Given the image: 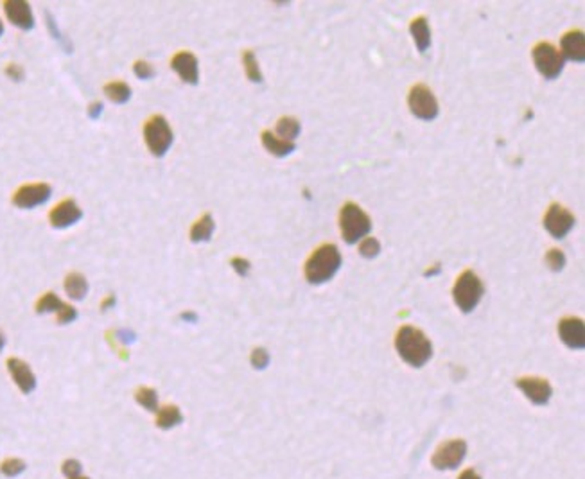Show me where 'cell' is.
Listing matches in <instances>:
<instances>
[{
  "mask_svg": "<svg viewBox=\"0 0 585 479\" xmlns=\"http://www.w3.org/2000/svg\"><path fill=\"white\" fill-rule=\"evenodd\" d=\"M183 319H192V321H196V314H191V312H185V314H182Z\"/></svg>",
  "mask_w": 585,
  "mask_h": 479,
  "instance_id": "42",
  "label": "cell"
},
{
  "mask_svg": "<svg viewBox=\"0 0 585 479\" xmlns=\"http://www.w3.org/2000/svg\"><path fill=\"white\" fill-rule=\"evenodd\" d=\"M465 454H467V444L464 440H451L438 447L431 463L438 471H451L464 462Z\"/></svg>",
  "mask_w": 585,
  "mask_h": 479,
  "instance_id": "10",
  "label": "cell"
},
{
  "mask_svg": "<svg viewBox=\"0 0 585 479\" xmlns=\"http://www.w3.org/2000/svg\"><path fill=\"white\" fill-rule=\"evenodd\" d=\"M115 303H117V298H115V294H108V296L103 300V303H101V311L106 312L108 309H113V307H115Z\"/></svg>",
  "mask_w": 585,
  "mask_h": 479,
  "instance_id": "39",
  "label": "cell"
},
{
  "mask_svg": "<svg viewBox=\"0 0 585 479\" xmlns=\"http://www.w3.org/2000/svg\"><path fill=\"white\" fill-rule=\"evenodd\" d=\"M546 264L550 266L551 271H562L563 266H566V255L560 250L553 248L546 253Z\"/></svg>",
  "mask_w": 585,
  "mask_h": 479,
  "instance_id": "31",
  "label": "cell"
},
{
  "mask_svg": "<svg viewBox=\"0 0 585 479\" xmlns=\"http://www.w3.org/2000/svg\"><path fill=\"white\" fill-rule=\"evenodd\" d=\"M131 87L124 81H113L104 85V95L115 104H126L131 99Z\"/></svg>",
  "mask_w": 585,
  "mask_h": 479,
  "instance_id": "23",
  "label": "cell"
},
{
  "mask_svg": "<svg viewBox=\"0 0 585 479\" xmlns=\"http://www.w3.org/2000/svg\"><path fill=\"white\" fill-rule=\"evenodd\" d=\"M216 230L212 214H203L200 219L196 221L191 228V241L192 242H208L212 239V233Z\"/></svg>",
  "mask_w": 585,
  "mask_h": 479,
  "instance_id": "22",
  "label": "cell"
},
{
  "mask_svg": "<svg viewBox=\"0 0 585 479\" xmlns=\"http://www.w3.org/2000/svg\"><path fill=\"white\" fill-rule=\"evenodd\" d=\"M275 130H277L278 138L287 140V142H295V138H298L300 131H302V126L295 117H282V119H278Z\"/></svg>",
  "mask_w": 585,
  "mask_h": 479,
  "instance_id": "24",
  "label": "cell"
},
{
  "mask_svg": "<svg viewBox=\"0 0 585 479\" xmlns=\"http://www.w3.org/2000/svg\"><path fill=\"white\" fill-rule=\"evenodd\" d=\"M483 294H485V285L473 269L461 273L452 287V298L461 312H473L477 303L482 302Z\"/></svg>",
  "mask_w": 585,
  "mask_h": 479,
  "instance_id": "4",
  "label": "cell"
},
{
  "mask_svg": "<svg viewBox=\"0 0 585 479\" xmlns=\"http://www.w3.org/2000/svg\"><path fill=\"white\" fill-rule=\"evenodd\" d=\"M171 69L178 74L180 79L187 85H198L200 83V65H198V58L192 52L182 51L178 54H174L171 60Z\"/></svg>",
  "mask_w": 585,
  "mask_h": 479,
  "instance_id": "14",
  "label": "cell"
},
{
  "mask_svg": "<svg viewBox=\"0 0 585 479\" xmlns=\"http://www.w3.org/2000/svg\"><path fill=\"white\" fill-rule=\"evenodd\" d=\"M407 106L412 110L413 115L421 121H434L440 113V106H438V101L434 97V94L431 92V88H427L425 85H415V87L409 90V95H407Z\"/></svg>",
  "mask_w": 585,
  "mask_h": 479,
  "instance_id": "7",
  "label": "cell"
},
{
  "mask_svg": "<svg viewBox=\"0 0 585 479\" xmlns=\"http://www.w3.org/2000/svg\"><path fill=\"white\" fill-rule=\"evenodd\" d=\"M24 471H26V462L20 457H6L4 462L0 463V472L8 478H17Z\"/></svg>",
  "mask_w": 585,
  "mask_h": 479,
  "instance_id": "28",
  "label": "cell"
},
{
  "mask_svg": "<svg viewBox=\"0 0 585 479\" xmlns=\"http://www.w3.org/2000/svg\"><path fill=\"white\" fill-rule=\"evenodd\" d=\"M182 422V411H180L178 406H174V404H167V406L164 407H158V411H156V428L164 429V431L176 428V426H180Z\"/></svg>",
  "mask_w": 585,
  "mask_h": 479,
  "instance_id": "21",
  "label": "cell"
},
{
  "mask_svg": "<svg viewBox=\"0 0 585 479\" xmlns=\"http://www.w3.org/2000/svg\"><path fill=\"white\" fill-rule=\"evenodd\" d=\"M135 401L139 402L140 406L146 411H151V413H156L158 411V393L156 389L148 388V386H142L135 392Z\"/></svg>",
  "mask_w": 585,
  "mask_h": 479,
  "instance_id": "25",
  "label": "cell"
},
{
  "mask_svg": "<svg viewBox=\"0 0 585 479\" xmlns=\"http://www.w3.org/2000/svg\"><path fill=\"white\" fill-rule=\"evenodd\" d=\"M559 336L566 346L573 350H584L585 325L580 318H563L559 325Z\"/></svg>",
  "mask_w": 585,
  "mask_h": 479,
  "instance_id": "16",
  "label": "cell"
},
{
  "mask_svg": "<svg viewBox=\"0 0 585 479\" xmlns=\"http://www.w3.org/2000/svg\"><path fill=\"white\" fill-rule=\"evenodd\" d=\"M63 287H65V293L69 294V298H72L76 302L85 300L88 294V289H90V285H88V280L85 278V275L76 271L69 273V275L65 276Z\"/></svg>",
  "mask_w": 585,
  "mask_h": 479,
  "instance_id": "18",
  "label": "cell"
},
{
  "mask_svg": "<svg viewBox=\"0 0 585 479\" xmlns=\"http://www.w3.org/2000/svg\"><path fill=\"white\" fill-rule=\"evenodd\" d=\"M577 219L571 212L559 203H553L544 216V228L553 239H563L575 228Z\"/></svg>",
  "mask_w": 585,
  "mask_h": 479,
  "instance_id": "9",
  "label": "cell"
},
{
  "mask_svg": "<svg viewBox=\"0 0 585 479\" xmlns=\"http://www.w3.org/2000/svg\"><path fill=\"white\" fill-rule=\"evenodd\" d=\"M243 63H244V72H246L248 79L252 83H262V72H260L259 61L255 58V52L246 51L243 54Z\"/></svg>",
  "mask_w": 585,
  "mask_h": 479,
  "instance_id": "27",
  "label": "cell"
},
{
  "mask_svg": "<svg viewBox=\"0 0 585 479\" xmlns=\"http://www.w3.org/2000/svg\"><path fill=\"white\" fill-rule=\"evenodd\" d=\"M83 210L79 208V205L76 203L74 199H63L56 207L52 208L51 214H49V223H51L52 228L58 230H65L74 226L78 221H81Z\"/></svg>",
  "mask_w": 585,
  "mask_h": 479,
  "instance_id": "11",
  "label": "cell"
},
{
  "mask_svg": "<svg viewBox=\"0 0 585 479\" xmlns=\"http://www.w3.org/2000/svg\"><path fill=\"white\" fill-rule=\"evenodd\" d=\"M6 76H8L9 79H13V81H22L26 72H24V69L18 65V63H9V65L6 67Z\"/></svg>",
  "mask_w": 585,
  "mask_h": 479,
  "instance_id": "37",
  "label": "cell"
},
{
  "mask_svg": "<svg viewBox=\"0 0 585 479\" xmlns=\"http://www.w3.org/2000/svg\"><path fill=\"white\" fill-rule=\"evenodd\" d=\"M144 140L153 156L162 158L167 155L174 142V133L167 119L162 115L149 117L148 122L144 124Z\"/></svg>",
  "mask_w": 585,
  "mask_h": 479,
  "instance_id": "5",
  "label": "cell"
},
{
  "mask_svg": "<svg viewBox=\"0 0 585 479\" xmlns=\"http://www.w3.org/2000/svg\"><path fill=\"white\" fill-rule=\"evenodd\" d=\"M436 273H440V264H436L433 269H427V271H425V276H433V275H436Z\"/></svg>",
  "mask_w": 585,
  "mask_h": 479,
  "instance_id": "41",
  "label": "cell"
},
{
  "mask_svg": "<svg viewBox=\"0 0 585 479\" xmlns=\"http://www.w3.org/2000/svg\"><path fill=\"white\" fill-rule=\"evenodd\" d=\"M563 60H571L575 63H584L585 61V36L582 31H569L560 40Z\"/></svg>",
  "mask_w": 585,
  "mask_h": 479,
  "instance_id": "17",
  "label": "cell"
},
{
  "mask_svg": "<svg viewBox=\"0 0 585 479\" xmlns=\"http://www.w3.org/2000/svg\"><path fill=\"white\" fill-rule=\"evenodd\" d=\"M250 361H252V367L255 368V370H264V368L269 364L268 350H266V348H255L252 352V358H250Z\"/></svg>",
  "mask_w": 585,
  "mask_h": 479,
  "instance_id": "35",
  "label": "cell"
},
{
  "mask_svg": "<svg viewBox=\"0 0 585 479\" xmlns=\"http://www.w3.org/2000/svg\"><path fill=\"white\" fill-rule=\"evenodd\" d=\"M70 479H90V478H87V476L79 474V476H76V478H70Z\"/></svg>",
  "mask_w": 585,
  "mask_h": 479,
  "instance_id": "45",
  "label": "cell"
},
{
  "mask_svg": "<svg viewBox=\"0 0 585 479\" xmlns=\"http://www.w3.org/2000/svg\"><path fill=\"white\" fill-rule=\"evenodd\" d=\"M458 479H482L480 476H477V472H474L473 469H467V471L461 472V476H459Z\"/></svg>",
  "mask_w": 585,
  "mask_h": 479,
  "instance_id": "40",
  "label": "cell"
},
{
  "mask_svg": "<svg viewBox=\"0 0 585 479\" xmlns=\"http://www.w3.org/2000/svg\"><path fill=\"white\" fill-rule=\"evenodd\" d=\"M395 348L402 361L409 367H424L433 355V345L422 330L415 327H402L395 337Z\"/></svg>",
  "mask_w": 585,
  "mask_h": 479,
  "instance_id": "1",
  "label": "cell"
},
{
  "mask_svg": "<svg viewBox=\"0 0 585 479\" xmlns=\"http://www.w3.org/2000/svg\"><path fill=\"white\" fill-rule=\"evenodd\" d=\"M359 253L364 259H375L381 253V244H379L378 239L364 237L363 242L359 244Z\"/></svg>",
  "mask_w": 585,
  "mask_h": 479,
  "instance_id": "29",
  "label": "cell"
},
{
  "mask_svg": "<svg viewBox=\"0 0 585 479\" xmlns=\"http://www.w3.org/2000/svg\"><path fill=\"white\" fill-rule=\"evenodd\" d=\"M230 266L235 269V273H237L239 276H246L248 273H250V269H252L250 260L243 259V257H234V259L230 260Z\"/></svg>",
  "mask_w": 585,
  "mask_h": 479,
  "instance_id": "36",
  "label": "cell"
},
{
  "mask_svg": "<svg viewBox=\"0 0 585 479\" xmlns=\"http://www.w3.org/2000/svg\"><path fill=\"white\" fill-rule=\"evenodd\" d=\"M534 56L535 69L544 76L546 79H557L562 74L566 60L562 58L559 49L555 45L548 44V42H541L532 51Z\"/></svg>",
  "mask_w": 585,
  "mask_h": 479,
  "instance_id": "6",
  "label": "cell"
},
{
  "mask_svg": "<svg viewBox=\"0 0 585 479\" xmlns=\"http://www.w3.org/2000/svg\"><path fill=\"white\" fill-rule=\"evenodd\" d=\"M52 189L49 183H27V185L18 187L13 194V205L24 210H31L40 205H45L51 199Z\"/></svg>",
  "mask_w": 585,
  "mask_h": 479,
  "instance_id": "8",
  "label": "cell"
},
{
  "mask_svg": "<svg viewBox=\"0 0 585 479\" xmlns=\"http://www.w3.org/2000/svg\"><path fill=\"white\" fill-rule=\"evenodd\" d=\"M6 367H8L9 376L13 379V383L17 385V388L24 393V395H29L36 389V376L35 371L31 370L29 364L24 361V359L18 358H9L6 361Z\"/></svg>",
  "mask_w": 585,
  "mask_h": 479,
  "instance_id": "12",
  "label": "cell"
},
{
  "mask_svg": "<svg viewBox=\"0 0 585 479\" xmlns=\"http://www.w3.org/2000/svg\"><path fill=\"white\" fill-rule=\"evenodd\" d=\"M76 318H78V311L69 303H63V307L56 312V319L60 325L72 323V321H76Z\"/></svg>",
  "mask_w": 585,
  "mask_h": 479,
  "instance_id": "33",
  "label": "cell"
},
{
  "mask_svg": "<svg viewBox=\"0 0 585 479\" xmlns=\"http://www.w3.org/2000/svg\"><path fill=\"white\" fill-rule=\"evenodd\" d=\"M4 35V24H2V20H0V36Z\"/></svg>",
  "mask_w": 585,
  "mask_h": 479,
  "instance_id": "44",
  "label": "cell"
},
{
  "mask_svg": "<svg viewBox=\"0 0 585 479\" xmlns=\"http://www.w3.org/2000/svg\"><path fill=\"white\" fill-rule=\"evenodd\" d=\"M45 18H47V27H49V31H51V35H52V38L56 40L58 44L61 45V47H63V51H67V52H72V45H70V42L69 40L65 38V36H63V33H61L60 29H58V26H56V20H54V18L51 17V13H45Z\"/></svg>",
  "mask_w": 585,
  "mask_h": 479,
  "instance_id": "30",
  "label": "cell"
},
{
  "mask_svg": "<svg viewBox=\"0 0 585 479\" xmlns=\"http://www.w3.org/2000/svg\"><path fill=\"white\" fill-rule=\"evenodd\" d=\"M133 72H135V76H137L139 79H142V81H148V79H151L153 76H155V69L149 65L148 61H144V60L135 61Z\"/></svg>",
  "mask_w": 585,
  "mask_h": 479,
  "instance_id": "32",
  "label": "cell"
},
{
  "mask_svg": "<svg viewBox=\"0 0 585 479\" xmlns=\"http://www.w3.org/2000/svg\"><path fill=\"white\" fill-rule=\"evenodd\" d=\"M516 385L520 392L525 393V397L537 406L548 404L551 395H553L550 383L546 379H541V377H525V379L517 380Z\"/></svg>",
  "mask_w": 585,
  "mask_h": 479,
  "instance_id": "13",
  "label": "cell"
},
{
  "mask_svg": "<svg viewBox=\"0 0 585 479\" xmlns=\"http://www.w3.org/2000/svg\"><path fill=\"white\" fill-rule=\"evenodd\" d=\"M6 345V337L2 336V333H0V352H2V348H4Z\"/></svg>",
  "mask_w": 585,
  "mask_h": 479,
  "instance_id": "43",
  "label": "cell"
},
{
  "mask_svg": "<svg viewBox=\"0 0 585 479\" xmlns=\"http://www.w3.org/2000/svg\"><path fill=\"white\" fill-rule=\"evenodd\" d=\"M341 268V253L336 244H321L305 262V278L309 284L320 285L334 278Z\"/></svg>",
  "mask_w": 585,
  "mask_h": 479,
  "instance_id": "2",
  "label": "cell"
},
{
  "mask_svg": "<svg viewBox=\"0 0 585 479\" xmlns=\"http://www.w3.org/2000/svg\"><path fill=\"white\" fill-rule=\"evenodd\" d=\"M4 11L8 20L18 29L31 31L35 27V17H33V9H31L29 2L24 0H6Z\"/></svg>",
  "mask_w": 585,
  "mask_h": 479,
  "instance_id": "15",
  "label": "cell"
},
{
  "mask_svg": "<svg viewBox=\"0 0 585 479\" xmlns=\"http://www.w3.org/2000/svg\"><path fill=\"white\" fill-rule=\"evenodd\" d=\"M103 112H104V106H103V103H99V101H97V103H92L90 106H88V117H90L92 121H97V119L103 115Z\"/></svg>",
  "mask_w": 585,
  "mask_h": 479,
  "instance_id": "38",
  "label": "cell"
},
{
  "mask_svg": "<svg viewBox=\"0 0 585 479\" xmlns=\"http://www.w3.org/2000/svg\"><path fill=\"white\" fill-rule=\"evenodd\" d=\"M81 462H78L74 457H69V460H65V462L61 463V472H63V476H65L67 479L76 478V476L81 474Z\"/></svg>",
  "mask_w": 585,
  "mask_h": 479,
  "instance_id": "34",
  "label": "cell"
},
{
  "mask_svg": "<svg viewBox=\"0 0 585 479\" xmlns=\"http://www.w3.org/2000/svg\"><path fill=\"white\" fill-rule=\"evenodd\" d=\"M409 33L413 36V42H415L416 49L421 52H425L431 47V29L430 24H427V18L418 17L415 18L409 26Z\"/></svg>",
  "mask_w": 585,
  "mask_h": 479,
  "instance_id": "20",
  "label": "cell"
},
{
  "mask_svg": "<svg viewBox=\"0 0 585 479\" xmlns=\"http://www.w3.org/2000/svg\"><path fill=\"white\" fill-rule=\"evenodd\" d=\"M262 146L268 149V153L278 156V158H286V156H289L296 149L295 142L282 140V138H278L271 131H262Z\"/></svg>",
  "mask_w": 585,
  "mask_h": 479,
  "instance_id": "19",
  "label": "cell"
},
{
  "mask_svg": "<svg viewBox=\"0 0 585 479\" xmlns=\"http://www.w3.org/2000/svg\"><path fill=\"white\" fill-rule=\"evenodd\" d=\"M339 230L343 241L347 244H356L368 235L372 230V221L359 205L348 201L339 210Z\"/></svg>",
  "mask_w": 585,
  "mask_h": 479,
  "instance_id": "3",
  "label": "cell"
},
{
  "mask_svg": "<svg viewBox=\"0 0 585 479\" xmlns=\"http://www.w3.org/2000/svg\"><path fill=\"white\" fill-rule=\"evenodd\" d=\"M63 303L61 302V298L58 296L56 293H52V291H49V293H45L44 296L40 298L38 302H36V312L38 314H47V312H58L63 307Z\"/></svg>",
  "mask_w": 585,
  "mask_h": 479,
  "instance_id": "26",
  "label": "cell"
}]
</instances>
